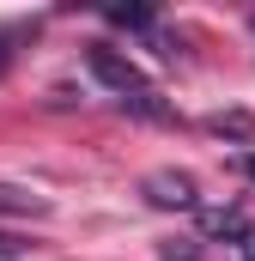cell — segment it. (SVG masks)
Here are the masks:
<instances>
[{
  "label": "cell",
  "instance_id": "cell-1",
  "mask_svg": "<svg viewBox=\"0 0 255 261\" xmlns=\"http://www.w3.org/2000/svg\"><path fill=\"white\" fill-rule=\"evenodd\" d=\"M85 67H91V79L122 103V110H134V116H146V122H170V103L158 97V85L140 73V67L128 61L122 49H110V43H97L91 55H85Z\"/></svg>",
  "mask_w": 255,
  "mask_h": 261
},
{
  "label": "cell",
  "instance_id": "cell-2",
  "mask_svg": "<svg viewBox=\"0 0 255 261\" xmlns=\"http://www.w3.org/2000/svg\"><path fill=\"white\" fill-rule=\"evenodd\" d=\"M146 200H152V206H176V213L200 206V195H194V182L183 170H152V176H146Z\"/></svg>",
  "mask_w": 255,
  "mask_h": 261
},
{
  "label": "cell",
  "instance_id": "cell-3",
  "mask_svg": "<svg viewBox=\"0 0 255 261\" xmlns=\"http://www.w3.org/2000/svg\"><path fill=\"white\" fill-rule=\"evenodd\" d=\"M200 231H207V237H237V243H243L255 225H243L237 206H219V213H200Z\"/></svg>",
  "mask_w": 255,
  "mask_h": 261
},
{
  "label": "cell",
  "instance_id": "cell-4",
  "mask_svg": "<svg viewBox=\"0 0 255 261\" xmlns=\"http://www.w3.org/2000/svg\"><path fill=\"white\" fill-rule=\"evenodd\" d=\"M24 213H43V200L12 189V182H0V219H24Z\"/></svg>",
  "mask_w": 255,
  "mask_h": 261
},
{
  "label": "cell",
  "instance_id": "cell-5",
  "mask_svg": "<svg viewBox=\"0 0 255 261\" xmlns=\"http://www.w3.org/2000/svg\"><path fill=\"white\" fill-rule=\"evenodd\" d=\"M110 24H128V31H146V24H152V12H146V6H110Z\"/></svg>",
  "mask_w": 255,
  "mask_h": 261
},
{
  "label": "cell",
  "instance_id": "cell-6",
  "mask_svg": "<svg viewBox=\"0 0 255 261\" xmlns=\"http://www.w3.org/2000/svg\"><path fill=\"white\" fill-rule=\"evenodd\" d=\"M24 37V24H0V73L12 67V43Z\"/></svg>",
  "mask_w": 255,
  "mask_h": 261
},
{
  "label": "cell",
  "instance_id": "cell-7",
  "mask_svg": "<svg viewBox=\"0 0 255 261\" xmlns=\"http://www.w3.org/2000/svg\"><path fill=\"white\" fill-rule=\"evenodd\" d=\"M18 255V243H12V237H0V261H12Z\"/></svg>",
  "mask_w": 255,
  "mask_h": 261
},
{
  "label": "cell",
  "instance_id": "cell-8",
  "mask_svg": "<svg viewBox=\"0 0 255 261\" xmlns=\"http://www.w3.org/2000/svg\"><path fill=\"white\" fill-rule=\"evenodd\" d=\"M237 249H243V261H255V231L243 237V243H237Z\"/></svg>",
  "mask_w": 255,
  "mask_h": 261
}]
</instances>
